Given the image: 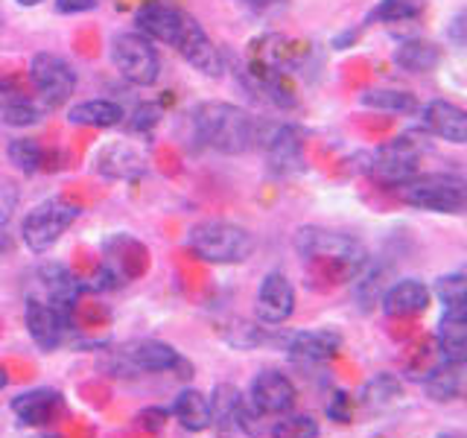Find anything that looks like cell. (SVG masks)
Masks as SVG:
<instances>
[{"mask_svg":"<svg viewBox=\"0 0 467 438\" xmlns=\"http://www.w3.org/2000/svg\"><path fill=\"white\" fill-rule=\"evenodd\" d=\"M327 418L336 423H350L354 418V401H350L348 391H333L327 401Z\"/></svg>","mask_w":467,"mask_h":438,"instance_id":"35","label":"cell"},{"mask_svg":"<svg viewBox=\"0 0 467 438\" xmlns=\"http://www.w3.org/2000/svg\"><path fill=\"white\" fill-rule=\"evenodd\" d=\"M254 310H257V318L269 328L284 325V321H289V316L296 313V287H292V281L284 272H269L263 277Z\"/></svg>","mask_w":467,"mask_h":438,"instance_id":"11","label":"cell"},{"mask_svg":"<svg viewBox=\"0 0 467 438\" xmlns=\"http://www.w3.org/2000/svg\"><path fill=\"white\" fill-rule=\"evenodd\" d=\"M190 21H193V15H187L184 9L179 6H170V4H143L138 12H135V29L143 33L150 41H158V44H167V47H179V41L184 38Z\"/></svg>","mask_w":467,"mask_h":438,"instance_id":"9","label":"cell"},{"mask_svg":"<svg viewBox=\"0 0 467 438\" xmlns=\"http://www.w3.org/2000/svg\"><path fill=\"white\" fill-rule=\"evenodd\" d=\"M296 248L306 263H318L342 277H357L368 266V252L350 234L306 225L296 234Z\"/></svg>","mask_w":467,"mask_h":438,"instance_id":"2","label":"cell"},{"mask_svg":"<svg viewBox=\"0 0 467 438\" xmlns=\"http://www.w3.org/2000/svg\"><path fill=\"white\" fill-rule=\"evenodd\" d=\"M427 9V0H379L377 9L371 12V21L379 24H406L415 21Z\"/></svg>","mask_w":467,"mask_h":438,"instance_id":"31","label":"cell"},{"mask_svg":"<svg viewBox=\"0 0 467 438\" xmlns=\"http://www.w3.org/2000/svg\"><path fill=\"white\" fill-rule=\"evenodd\" d=\"M172 418L187 433H204L211 430V403L199 389H182L172 401Z\"/></svg>","mask_w":467,"mask_h":438,"instance_id":"25","label":"cell"},{"mask_svg":"<svg viewBox=\"0 0 467 438\" xmlns=\"http://www.w3.org/2000/svg\"><path fill=\"white\" fill-rule=\"evenodd\" d=\"M435 345L441 357L450 362H467V313L464 310H444L438 321Z\"/></svg>","mask_w":467,"mask_h":438,"instance_id":"23","label":"cell"},{"mask_svg":"<svg viewBox=\"0 0 467 438\" xmlns=\"http://www.w3.org/2000/svg\"><path fill=\"white\" fill-rule=\"evenodd\" d=\"M266 164L275 175H292L304 167V138L296 126H277L266 138Z\"/></svg>","mask_w":467,"mask_h":438,"instance_id":"18","label":"cell"},{"mask_svg":"<svg viewBox=\"0 0 467 438\" xmlns=\"http://www.w3.org/2000/svg\"><path fill=\"white\" fill-rule=\"evenodd\" d=\"M6 158H9V164L15 170H21L24 175H36L44 164V150L33 138H15L6 146Z\"/></svg>","mask_w":467,"mask_h":438,"instance_id":"30","label":"cell"},{"mask_svg":"<svg viewBox=\"0 0 467 438\" xmlns=\"http://www.w3.org/2000/svg\"><path fill=\"white\" fill-rule=\"evenodd\" d=\"M362 106L377 111H394V114H412L418 111V99L409 91H391V88H377V91L362 94Z\"/></svg>","mask_w":467,"mask_h":438,"instance_id":"29","label":"cell"},{"mask_svg":"<svg viewBox=\"0 0 467 438\" xmlns=\"http://www.w3.org/2000/svg\"><path fill=\"white\" fill-rule=\"evenodd\" d=\"M97 170L99 175H106V179L131 182L146 172V152L131 141L106 143L97 155Z\"/></svg>","mask_w":467,"mask_h":438,"instance_id":"16","label":"cell"},{"mask_svg":"<svg viewBox=\"0 0 467 438\" xmlns=\"http://www.w3.org/2000/svg\"><path fill=\"white\" fill-rule=\"evenodd\" d=\"M245 398L263 418H281V415L296 409L298 391H296V383H292L286 374L269 369V371L254 374Z\"/></svg>","mask_w":467,"mask_h":438,"instance_id":"10","label":"cell"},{"mask_svg":"<svg viewBox=\"0 0 467 438\" xmlns=\"http://www.w3.org/2000/svg\"><path fill=\"white\" fill-rule=\"evenodd\" d=\"M430 296H432L430 287L423 281H418V277H400V281H394L391 287H386L379 304H383L386 316L409 318V316H420L423 310H427Z\"/></svg>","mask_w":467,"mask_h":438,"instance_id":"19","label":"cell"},{"mask_svg":"<svg viewBox=\"0 0 467 438\" xmlns=\"http://www.w3.org/2000/svg\"><path fill=\"white\" fill-rule=\"evenodd\" d=\"M240 4H248V6H272L277 0H240Z\"/></svg>","mask_w":467,"mask_h":438,"instance_id":"38","label":"cell"},{"mask_svg":"<svg viewBox=\"0 0 467 438\" xmlns=\"http://www.w3.org/2000/svg\"><path fill=\"white\" fill-rule=\"evenodd\" d=\"M420 123L435 138L450 141V143H467V111L459 109L456 102L447 99H432L420 111Z\"/></svg>","mask_w":467,"mask_h":438,"instance_id":"20","label":"cell"},{"mask_svg":"<svg viewBox=\"0 0 467 438\" xmlns=\"http://www.w3.org/2000/svg\"><path fill=\"white\" fill-rule=\"evenodd\" d=\"M435 438H464V435H459V433H441V435H435Z\"/></svg>","mask_w":467,"mask_h":438,"instance_id":"41","label":"cell"},{"mask_svg":"<svg viewBox=\"0 0 467 438\" xmlns=\"http://www.w3.org/2000/svg\"><path fill=\"white\" fill-rule=\"evenodd\" d=\"M167 421H170V412H167L164 406H146V409H140V412H138V427L146 430V433L164 430Z\"/></svg>","mask_w":467,"mask_h":438,"instance_id":"36","label":"cell"},{"mask_svg":"<svg viewBox=\"0 0 467 438\" xmlns=\"http://www.w3.org/2000/svg\"><path fill=\"white\" fill-rule=\"evenodd\" d=\"M403 394V386L400 380L394 374H374L368 383L362 386L359 391V403L365 409H374V412H383V409H389L391 403H398Z\"/></svg>","mask_w":467,"mask_h":438,"instance_id":"28","label":"cell"},{"mask_svg":"<svg viewBox=\"0 0 467 438\" xmlns=\"http://www.w3.org/2000/svg\"><path fill=\"white\" fill-rule=\"evenodd\" d=\"M18 6H24V9H33V6H38V4H44V0H15Z\"/></svg>","mask_w":467,"mask_h":438,"instance_id":"39","label":"cell"},{"mask_svg":"<svg viewBox=\"0 0 467 438\" xmlns=\"http://www.w3.org/2000/svg\"><path fill=\"white\" fill-rule=\"evenodd\" d=\"M111 62L126 82L138 88H150L161 77V56L155 50V41H150L138 29L117 33L111 38Z\"/></svg>","mask_w":467,"mask_h":438,"instance_id":"6","label":"cell"},{"mask_svg":"<svg viewBox=\"0 0 467 438\" xmlns=\"http://www.w3.org/2000/svg\"><path fill=\"white\" fill-rule=\"evenodd\" d=\"M435 296L441 298L444 310H464L467 313V269L438 277Z\"/></svg>","mask_w":467,"mask_h":438,"instance_id":"32","label":"cell"},{"mask_svg":"<svg viewBox=\"0 0 467 438\" xmlns=\"http://www.w3.org/2000/svg\"><path fill=\"white\" fill-rule=\"evenodd\" d=\"M24 321L29 330V339H33L41 350H56L65 342V330L70 328V316L62 313L58 307L41 301V298H26V310Z\"/></svg>","mask_w":467,"mask_h":438,"instance_id":"12","label":"cell"},{"mask_svg":"<svg viewBox=\"0 0 467 438\" xmlns=\"http://www.w3.org/2000/svg\"><path fill=\"white\" fill-rule=\"evenodd\" d=\"M179 50L182 56H184V62L193 68V70H199V73H204V77H211V79H219L225 73V56L219 53V47L211 41V36L204 33L202 29V24L193 18L190 21V26H187V33H184V38L179 41Z\"/></svg>","mask_w":467,"mask_h":438,"instance_id":"14","label":"cell"},{"mask_svg":"<svg viewBox=\"0 0 467 438\" xmlns=\"http://www.w3.org/2000/svg\"><path fill=\"white\" fill-rule=\"evenodd\" d=\"M272 438H318V421L313 415L286 412L269 427Z\"/></svg>","mask_w":467,"mask_h":438,"instance_id":"33","label":"cell"},{"mask_svg":"<svg viewBox=\"0 0 467 438\" xmlns=\"http://www.w3.org/2000/svg\"><path fill=\"white\" fill-rule=\"evenodd\" d=\"M187 245L202 260L219 263V266H234V263H243L254 252V237L237 223L204 219V223L190 228Z\"/></svg>","mask_w":467,"mask_h":438,"instance_id":"3","label":"cell"},{"mask_svg":"<svg viewBox=\"0 0 467 438\" xmlns=\"http://www.w3.org/2000/svg\"><path fill=\"white\" fill-rule=\"evenodd\" d=\"M123 106L114 99H82L67 109V123L73 126H91V129H114L123 123Z\"/></svg>","mask_w":467,"mask_h":438,"instance_id":"22","label":"cell"},{"mask_svg":"<svg viewBox=\"0 0 467 438\" xmlns=\"http://www.w3.org/2000/svg\"><path fill=\"white\" fill-rule=\"evenodd\" d=\"M420 155H423V146L418 141H412L409 135L394 138L374 152L371 175L389 187H400L403 182L412 179V175H418Z\"/></svg>","mask_w":467,"mask_h":438,"instance_id":"8","label":"cell"},{"mask_svg":"<svg viewBox=\"0 0 467 438\" xmlns=\"http://www.w3.org/2000/svg\"><path fill=\"white\" fill-rule=\"evenodd\" d=\"M211 427H216L219 433H234L240 430V412H243V403H245V394L231 386V383H219L211 391Z\"/></svg>","mask_w":467,"mask_h":438,"instance_id":"24","label":"cell"},{"mask_svg":"<svg viewBox=\"0 0 467 438\" xmlns=\"http://www.w3.org/2000/svg\"><path fill=\"white\" fill-rule=\"evenodd\" d=\"M58 406H62V394L53 389H29L9 403L15 418L26 423V427H44V423H50L58 412Z\"/></svg>","mask_w":467,"mask_h":438,"instance_id":"21","label":"cell"},{"mask_svg":"<svg viewBox=\"0 0 467 438\" xmlns=\"http://www.w3.org/2000/svg\"><path fill=\"white\" fill-rule=\"evenodd\" d=\"M432 401H452L459 398L467 386V362H450L444 360L438 369L423 380Z\"/></svg>","mask_w":467,"mask_h":438,"instance_id":"27","label":"cell"},{"mask_svg":"<svg viewBox=\"0 0 467 438\" xmlns=\"http://www.w3.org/2000/svg\"><path fill=\"white\" fill-rule=\"evenodd\" d=\"M6 383H9V374H6V369H4V365H0V391L6 389Z\"/></svg>","mask_w":467,"mask_h":438,"instance_id":"40","label":"cell"},{"mask_svg":"<svg viewBox=\"0 0 467 438\" xmlns=\"http://www.w3.org/2000/svg\"><path fill=\"white\" fill-rule=\"evenodd\" d=\"M438 62H441V50L427 38H406L394 50V65L409 73H430L438 68Z\"/></svg>","mask_w":467,"mask_h":438,"instance_id":"26","label":"cell"},{"mask_svg":"<svg viewBox=\"0 0 467 438\" xmlns=\"http://www.w3.org/2000/svg\"><path fill=\"white\" fill-rule=\"evenodd\" d=\"M126 362L138 371H150V374H167V371H190V365L184 362V357L167 342L158 339H140L135 345L126 348Z\"/></svg>","mask_w":467,"mask_h":438,"instance_id":"17","label":"cell"},{"mask_svg":"<svg viewBox=\"0 0 467 438\" xmlns=\"http://www.w3.org/2000/svg\"><path fill=\"white\" fill-rule=\"evenodd\" d=\"M286 354L298 365H325L342 350V336L330 328L298 330L286 336Z\"/></svg>","mask_w":467,"mask_h":438,"instance_id":"13","label":"cell"},{"mask_svg":"<svg viewBox=\"0 0 467 438\" xmlns=\"http://www.w3.org/2000/svg\"><path fill=\"white\" fill-rule=\"evenodd\" d=\"M398 196L420 211L432 214H467V179L452 172H418L403 182Z\"/></svg>","mask_w":467,"mask_h":438,"instance_id":"4","label":"cell"},{"mask_svg":"<svg viewBox=\"0 0 467 438\" xmlns=\"http://www.w3.org/2000/svg\"><path fill=\"white\" fill-rule=\"evenodd\" d=\"M29 79L44 109H62L77 91V70L56 53H36L29 58Z\"/></svg>","mask_w":467,"mask_h":438,"instance_id":"7","label":"cell"},{"mask_svg":"<svg viewBox=\"0 0 467 438\" xmlns=\"http://www.w3.org/2000/svg\"><path fill=\"white\" fill-rule=\"evenodd\" d=\"M38 296L33 298H41L47 301L53 307H58L62 313H73V304H77V296H79V277L73 275L67 266H62V263H44V266H38Z\"/></svg>","mask_w":467,"mask_h":438,"instance_id":"15","label":"cell"},{"mask_svg":"<svg viewBox=\"0 0 467 438\" xmlns=\"http://www.w3.org/2000/svg\"><path fill=\"white\" fill-rule=\"evenodd\" d=\"M99 6V0H56V12L62 15H82Z\"/></svg>","mask_w":467,"mask_h":438,"instance_id":"37","label":"cell"},{"mask_svg":"<svg viewBox=\"0 0 467 438\" xmlns=\"http://www.w3.org/2000/svg\"><path fill=\"white\" fill-rule=\"evenodd\" d=\"M79 204L67 199H44L21 223V240L33 255H47L65 237L67 228L79 219Z\"/></svg>","mask_w":467,"mask_h":438,"instance_id":"5","label":"cell"},{"mask_svg":"<svg viewBox=\"0 0 467 438\" xmlns=\"http://www.w3.org/2000/svg\"><path fill=\"white\" fill-rule=\"evenodd\" d=\"M193 131L208 150L223 155H243L257 141L254 117L234 102H202L193 111Z\"/></svg>","mask_w":467,"mask_h":438,"instance_id":"1","label":"cell"},{"mask_svg":"<svg viewBox=\"0 0 467 438\" xmlns=\"http://www.w3.org/2000/svg\"><path fill=\"white\" fill-rule=\"evenodd\" d=\"M0 117H4L6 126L24 129V126H36L41 120V109L26 97H9L4 106H0Z\"/></svg>","mask_w":467,"mask_h":438,"instance_id":"34","label":"cell"}]
</instances>
